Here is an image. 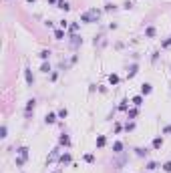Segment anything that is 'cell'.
Returning <instances> with one entry per match:
<instances>
[{
  "mask_svg": "<svg viewBox=\"0 0 171 173\" xmlns=\"http://www.w3.org/2000/svg\"><path fill=\"white\" fill-rule=\"evenodd\" d=\"M137 70H139V66H137V64H131V68H129V72H127V76H129V78H133V76L137 74Z\"/></svg>",
  "mask_w": 171,
  "mask_h": 173,
  "instance_id": "obj_11",
  "label": "cell"
},
{
  "mask_svg": "<svg viewBox=\"0 0 171 173\" xmlns=\"http://www.w3.org/2000/svg\"><path fill=\"white\" fill-rule=\"evenodd\" d=\"M109 82H111V84H119V74H115V72L109 74Z\"/></svg>",
  "mask_w": 171,
  "mask_h": 173,
  "instance_id": "obj_15",
  "label": "cell"
},
{
  "mask_svg": "<svg viewBox=\"0 0 171 173\" xmlns=\"http://www.w3.org/2000/svg\"><path fill=\"white\" fill-rule=\"evenodd\" d=\"M76 30H78V24L72 22V24H70V32H76Z\"/></svg>",
  "mask_w": 171,
  "mask_h": 173,
  "instance_id": "obj_27",
  "label": "cell"
},
{
  "mask_svg": "<svg viewBox=\"0 0 171 173\" xmlns=\"http://www.w3.org/2000/svg\"><path fill=\"white\" fill-rule=\"evenodd\" d=\"M6 133H8V129H6V125L0 129V137H6Z\"/></svg>",
  "mask_w": 171,
  "mask_h": 173,
  "instance_id": "obj_26",
  "label": "cell"
},
{
  "mask_svg": "<svg viewBox=\"0 0 171 173\" xmlns=\"http://www.w3.org/2000/svg\"><path fill=\"white\" fill-rule=\"evenodd\" d=\"M54 38H56V40H62V38H64V28H56V30H54Z\"/></svg>",
  "mask_w": 171,
  "mask_h": 173,
  "instance_id": "obj_10",
  "label": "cell"
},
{
  "mask_svg": "<svg viewBox=\"0 0 171 173\" xmlns=\"http://www.w3.org/2000/svg\"><path fill=\"white\" fill-rule=\"evenodd\" d=\"M84 161H87V163H93V161H95V155L87 153V155H84Z\"/></svg>",
  "mask_w": 171,
  "mask_h": 173,
  "instance_id": "obj_24",
  "label": "cell"
},
{
  "mask_svg": "<svg viewBox=\"0 0 171 173\" xmlns=\"http://www.w3.org/2000/svg\"><path fill=\"white\" fill-rule=\"evenodd\" d=\"M58 145H62V147H68V145H70V137H68L66 133H62V135L58 137Z\"/></svg>",
  "mask_w": 171,
  "mask_h": 173,
  "instance_id": "obj_3",
  "label": "cell"
},
{
  "mask_svg": "<svg viewBox=\"0 0 171 173\" xmlns=\"http://www.w3.org/2000/svg\"><path fill=\"white\" fill-rule=\"evenodd\" d=\"M151 91H153V86H151L149 82H143V84H141V95H143V97L151 95Z\"/></svg>",
  "mask_w": 171,
  "mask_h": 173,
  "instance_id": "obj_4",
  "label": "cell"
},
{
  "mask_svg": "<svg viewBox=\"0 0 171 173\" xmlns=\"http://www.w3.org/2000/svg\"><path fill=\"white\" fill-rule=\"evenodd\" d=\"M155 32H157V30H155V26H147V28H145V36H147V38H153V36H155Z\"/></svg>",
  "mask_w": 171,
  "mask_h": 173,
  "instance_id": "obj_7",
  "label": "cell"
},
{
  "mask_svg": "<svg viewBox=\"0 0 171 173\" xmlns=\"http://www.w3.org/2000/svg\"><path fill=\"white\" fill-rule=\"evenodd\" d=\"M48 2H50V4H54V2H58V0H48Z\"/></svg>",
  "mask_w": 171,
  "mask_h": 173,
  "instance_id": "obj_32",
  "label": "cell"
},
{
  "mask_svg": "<svg viewBox=\"0 0 171 173\" xmlns=\"http://www.w3.org/2000/svg\"><path fill=\"white\" fill-rule=\"evenodd\" d=\"M66 115H68V111H66V109L62 107V109L58 111V117H60V119H66Z\"/></svg>",
  "mask_w": 171,
  "mask_h": 173,
  "instance_id": "obj_22",
  "label": "cell"
},
{
  "mask_svg": "<svg viewBox=\"0 0 171 173\" xmlns=\"http://www.w3.org/2000/svg\"><path fill=\"white\" fill-rule=\"evenodd\" d=\"M125 129H127V131H133V129H135V123H127Z\"/></svg>",
  "mask_w": 171,
  "mask_h": 173,
  "instance_id": "obj_29",
  "label": "cell"
},
{
  "mask_svg": "<svg viewBox=\"0 0 171 173\" xmlns=\"http://www.w3.org/2000/svg\"><path fill=\"white\" fill-rule=\"evenodd\" d=\"M147 169H149V171H153V169H157V163H155V161H151V163H147Z\"/></svg>",
  "mask_w": 171,
  "mask_h": 173,
  "instance_id": "obj_25",
  "label": "cell"
},
{
  "mask_svg": "<svg viewBox=\"0 0 171 173\" xmlns=\"http://www.w3.org/2000/svg\"><path fill=\"white\" fill-rule=\"evenodd\" d=\"M129 117L135 119V117H137V109H131V111H129Z\"/></svg>",
  "mask_w": 171,
  "mask_h": 173,
  "instance_id": "obj_28",
  "label": "cell"
},
{
  "mask_svg": "<svg viewBox=\"0 0 171 173\" xmlns=\"http://www.w3.org/2000/svg\"><path fill=\"white\" fill-rule=\"evenodd\" d=\"M89 14H91L93 22H97V20H99V16H101V10H97V8H91V10H89Z\"/></svg>",
  "mask_w": 171,
  "mask_h": 173,
  "instance_id": "obj_6",
  "label": "cell"
},
{
  "mask_svg": "<svg viewBox=\"0 0 171 173\" xmlns=\"http://www.w3.org/2000/svg\"><path fill=\"white\" fill-rule=\"evenodd\" d=\"M44 121H46L48 125H52V123L56 121V115H54V113H46V117H44Z\"/></svg>",
  "mask_w": 171,
  "mask_h": 173,
  "instance_id": "obj_12",
  "label": "cell"
},
{
  "mask_svg": "<svg viewBox=\"0 0 171 173\" xmlns=\"http://www.w3.org/2000/svg\"><path fill=\"white\" fill-rule=\"evenodd\" d=\"M161 145H163V139L161 137H155L153 139V149H161Z\"/></svg>",
  "mask_w": 171,
  "mask_h": 173,
  "instance_id": "obj_14",
  "label": "cell"
},
{
  "mask_svg": "<svg viewBox=\"0 0 171 173\" xmlns=\"http://www.w3.org/2000/svg\"><path fill=\"white\" fill-rule=\"evenodd\" d=\"M38 56H40L42 60H46V58L50 56V50H40V54H38Z\"/></svg>",
  "mask_w": 171,
  "mask_h": 173,
  "instance_id": "obj_20",
  "label": "cell"
},
{
  "mask_svg": "<svg viewBox=\"0 0 171 173\" xmlns=\"http://www.w3.org/2000/svg\"><path fill=\"white\" fill-rule=\"evenodd\" d=\"M80 20H82V22H93V18H91V14H89V12L80 14Z\"/></svg>",
  "mask_w": 171,
  "mask_h": 173,
  "instance_id": "obj_17",
  "label": "cell"
},
{
  "mask_svg": "<svg viewBox=\"0 0 171 173\" xmlns=\"http://www.w3.org/2000/svg\"><path fill=\"white\" fill-rule=\"evenodd\" d=\"M163 133H171V125H167V127L163 129Z\"/></svg>",
  "mask_w": 171,
  "mask_h": 173,
  "instance_id": "obj_31",
  "label": "cell"
},
{
  "mask_svg": "<svg viewBox=\"0 0 171 173\" xmlns=\"http://www.w3.org/2000/svg\"><path fill=\"white\" fill-rule=\"evenodd\" d=\"M26 159H28V147H20L18 149V157H16V165L22 167L26 163Z\"/></svg>",
  "mask_w": 171,
  "mask_h": 173,
  "instance_id": "obj_1",
  "label": "cell"
},
{
  "mask_svg": "<svg viewBox=\"0 0 171 173\" xmlns=\"http://www.w3.org/2000/svg\"><path fill=\"white\" fill-rule=\"evenodd\" d=\"M40 70H42V72H48V70H50V64L44 60V62H42V66H40Z\"/></svg>",
  "mask_w": 171,
  "mask_h": 173,
  "instance_id": "obj_21",
  "label": "cell"
},
{
  "mask_svg": "<svg viewBox=\"0 0 171 173\" xmlns=\"http://www.w3.org/2000/svg\"><path fill=\"white\" fill-rule=\"evenodd\" d=\"M163 171H165V173H171V161L163 163Z\"/></svg>",
  "mask_w": 171,
  "mask_h": 173,
  "instance_id": "obj_23",
  "label": "cell"
},
{
  "mask_svg": "<svg viewBox=\"0 0 171 173\" xmlns=\"http://www.w3.org/2000/svg\"><path fill=\"white\" fill-rule=\"evenodd\" d=\"M60 163H70V155L68 153H64V155H60V159H58Z\"/></svg>",
  "mask_w": 171,
  "mask_h": 173,
  "instance_id": "obj_19",
  "label": "cell"
},
{
  "mask_svg": "<svg viewBox=\"0 0 171 173\" xmlns=\"http://www.w3.org/2000/svg\"><path fill=\"white\" fill-rule=\"evenodd\" d=\"M34 107H36V101H34V99H28V101H26V107H24V115H26V119H30V113L34 111Z\"/></svg>",
  "mask_w": 171,
  "mask_h": 173,
  "instance_id": "obj_2",
  "label": "cell"
},
{
  "mask_svg": "<svg viewBox=\"0 0 171 173\" xmlns=\"http://www.w3.org/2000/svg\"><path fill=\"white\" fill-rule=\"evenodd\" d=\"M26 2H28V4H34V0H26Z\"/></svg>",
  "mask_w": 171,
  "mask_h": 173,
  "instance_id": "obj_33",
  "label": "cell"
},
{
  "mask_svg": "<svg viewBox=\"0 0 171 173\" xmlns=\"http://www.w3.org/2000/svg\"><path fill=\"white\" fill-rule=\"evenodd\" d=\"M24 78H26V82H28V84H32V82H34V76H32V70H30L28 66L24 68Z\"/></svg>",
  "mask_w": 171,
  "mask_h": 173,
  "instance_id": "obj_5",
  "label": "cell"
},
{
  "mask_svg": "<svg viewBox=\"0 0 171 173\" xmlns=\"http://www.w3.org/2000/svg\"><path fill=\"white\" fill-rule=\"evenodd\" d=\"M127 107H129V101H127V99H123V101H121V105H119V111H127Z\"/></svg>",
  "mask_w": 171,
  "mask_h": 173,
  "instance_id": "obj_18",
  "label": "cell"
},
{
  "mask_svg": "<svg viewBox=\"0 0 171 173\" xmlns=\"http://www.w3.org/2000/svg\"><path fill=\"white\" fill-rule=\"evenodd\" d=\"M56 4H58V8H60V10H64V12H66V10H70V6H68L66 0H58Z\"/></svg>",
  "mask_w": 171,
  "mask_h": 173,
  "instance_id": "obj_9",
  "label": "cell"
},
{
  "mask_svg": "<svg viewBox=\"0 0 171 173\" xmlns=\"http://www.w3.org/2000/svg\"><path fill=\"white\" fill-rule=\"evenodd\" d=\"M58 24H60V28H66V26H68V22H66V20H60Z\"/></svg>",
  "mask_w": 171,
  "mask_h": 173,
  "instance_id": "obj_30",
  "label": "cell"
},
{
  "mask_svg": "<svg viewBox=\"0 0 171 173\" xmlns=\"http://www.w3.org/2000/svg\"><path fill=\"white\" fill-rule=\"evenodd\" d=\"M121 149H123V143H121V141H115V143H113V151H115V153H121Z\"/></svg>",
  "mask_w": 171,
  "mask_h": 173,
  "instance_id": "obj_16",
  "label": "cell"
},
{
  "mask_svg": "<svg viewBox=\"0 0 171 173\" xmlns=\"http://www.w3.org/2000/svg\"><path fill=\"white\" fill-rule=\"evenodd\" d=\"M131 103H133L135 107H141V105H143V95H137V97H133V99H131Z\"/></svg>",
  "mask_w": 171,
  "mask_h": 173,
  "instance_id": "obj_8",
  "label": "cell"
},
{
  "mask_svg": "<svg viewBox=\"0 0 171 173\" xmlns=\"http://www.w3.org/2000/svg\"><path fill=\"white\" fill-rule=\"evenodd\" d=\"M105 143H107V137H105V135H99V137H97V147L101 149V147H105Z\"/></svg>",
  "mask_w": 171,
  "mask_h": 173,
  "instance_id": "obj_13",
  "label": "cell"
}]
</instances>
